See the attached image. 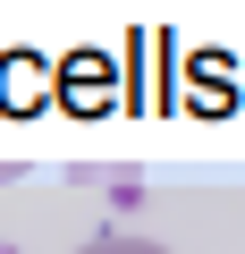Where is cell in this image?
I'll return each instance as SVG.
<instances>
[{
    "instance_id": "obj_3",
    "label": "cell",
    "mask_w": 245,
    "mask_h": 254,
    "mask_svg": "<svg viewBox=\"0 0 245 254\" xmlns=\"http://www.w3.org/2000/svg\"><path fill=\"white\" fill-rule=\"evenodd\" d=\"M85 254H169V246H152V237H127V229H118V237H93Z\"/></svg>"
},
{
    "instance_id": "obj_2",
    "label": "cell",
    "mask_w": 245,
    "mask_h": 254,
    "mask_svg": "<svg viewBox=\"0 0 245 254\" xmlns=\"http://www.w3.org/2000/svg\"><path fill=\"white\" fill-rule=\"evenodd\" d=\"M43 85H51V68H43L34 51H9V60H0V110H34Z\"/></svg>"
},
{
    "instance_id": "obj_1",
    "label": "cell",
    "mask_w": 245,
    "mask_h": 254,
    "mask_svg": "<svg viewBox=\"0 0 245 254\" xmlns=\"http://www.w3.org/2000/svg\"><path fill=\"white\" fill-rule=\"evenodd\" d=\"M51 76H59V102H68V110H101V102H110V60H101V51H76V60H59Z\"/></svg>"
}]
</instances>
